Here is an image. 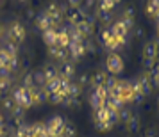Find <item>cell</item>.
Instances as JSON below:
<instances>
[{
	"mask_svg": "<svg viewBox=\"0 0 159 137\" xmlns=\"http://www.w3.org/2000/svg\"><path fill=\"white\" fill-rule=\"evenodd\" d=\"M65 123H66V121L63 119V116H52L50 119L45 123L48 137H59V135H63V128H65Z\"/></svg>",
	"mask_w": 159,
	"mask_h": 137,
	"instance_id": "obj_1",
	"label": "cell"
},
{
	"mask_svg": "<svg viewBox=\"0 0 159 137\" xmlns=\"http://www.w3.org/2000/svg\"><path fill=\"white\" fill-rule=\"evenodd\" d=\"M106 68H107L109 75H120L123 71V59L118 55V54H109L107 59H106Z\"/></svg>",
	"mask_w": 159,
	"mask_h": 137,
	"instance_id": "obj_2",
	"label": "cell"
},
{
	"mask_svg": "<svg viewBox=\"0 0 159 137\" xmlns=\"http://www.w3.org/2000/svg\"><path fill=\"white\" fill-rule=\"evenodd\" d=\"M7 37H9V41H13V43H23V39H25V27L18 22L11 23V27L7 30Z\"/></svg>",
	"mask_w": 159,
	"mask_h": 137,
	"instance_id": "obj_3",
	"label": "cell"
},
{
	"mask_svg": "<svg viewBox=\"0 0 159 137\" xmlns=\"http://www.w3.org/2000/svg\"><path fill=\"white\" fill-rule=\"evenodd\" d=\"M138 86H139V93H141V96H148V94L152 93V80H150V73L145 71L143 75H139L136 79Z\"/></svg>",
	"mask_w": 159,
	"mask_h": 137,
	"instance_id": "obj_4",
	"label": "cell"
},
{
	"mask_svg": "<svg viewBox=\"0 0 159 137\" xmlns=\"http://www.w3.org/2000/svg\"><path fill=\"white\" fill-rule=\"evenodd\" d=\"M48 55L52 59H57L59 62H65L70 59V54H68V48H63V46H57V45H54V46H48Z\"/></svg>",
	"mask_w": 159,
	"mask_h": 137,
	"instance_id": "obj_5",
	"label": "cell"
},
{
	"mask_svg": "<svg viewBox=\"0 0 159 137\" xmlns=\"http://www.w3.org/2000/svg\"><path fill=\"white\" fill-rule=\"evenodd\" d=\"M57 71H59V77L61 79H66V80L72 82L73 75H75V66L70 61H65V62H61V66L57 68Z\"/></svg>",
	"mask_w": 159,
	"mask_h": 137,
	"instance_id": "obj_6",
	"label": "cell"
},
{
	"mask_svg": "<svg viewBox=\"0 0 159 137\" xmlns=\"http://www.w3.org/2000/svg\"><path fill=\"white\" fill-rule=\"evenodd\" d=\"M66 15H68V22H70V25H77V23H80L82 20H84L86 11H84L82 7H70Z\"/></svg>",
	"mask_w": 159,
	"mask_h": 137,
	"instance_id": "obj_7",
	"label": "cell"
},
{
	"mask_svg": "<svg viewBox=\"0 0 159 137\" xmlns=\"http://www.w3.org/2000/svg\"><path fill=\"white\" fill-rule=\"evenodd\" d=\"M36 27L41 30V32H43V30H48V29H54V27H52L50 16L47 15L45 11H41V13H38L36 15Z\"/></svg>",
	"mask_w": 159,
	"mask_h": 137,
	"instance_id": "obj_8",
	"label": "cell"
},
{
	"mask_svg": "<svg viewBox=\"0 0 159 137\" xmlns=\"http://www.w3.org/2000/svg\"><path fill=\"white\" fill-rule=\"evenodd\" d=\"M29 93H30V98H32V103L34 105H41L43 101H47V93H45L43 87L34 86L29 89Z\"/></svg>",
	"mask_w": 159,
	"mask_h": 137,
	"instance_id": "obj_9",
	"label": "cell"
},
{
	"mask_svg": "<svg viewBox=\"0 0 159 137\" xmlns=\"http://www.w3.org/2000/svg\"><path fill=\"white\" fill-rule=\"evenodd\" d=\"M109 30H111L113 37H122V39H127V36H129V30L123 27L122 20H116V22L109 27Z\"/></svg>",
	"mask_w": 159,
	"mask_h": 137,
	"instance_id": "obj_10",
	"label": "cell"
},
{
	"mask_svg": "<svg viewBox=\"0 0 159 137\" xmlns=\"http://www.w3.org/2000/svg\"><path fill=\"white\" fill-rule=\"evenodd\" d=\"M68 54H70L73 59H80L86 54V48H84L82 43H72V41H70V45H68Z\"/></svg>",
	"mask_w": 159,
	"mask_h": 137,
	"instance_id": "obj_11",
	"label": "cell"
},
{
	"mask_svg": "<svg viewBox=\"0 0 159 137\" xmlns=\"http://www.w3.org/2000/svg\"><path fill=\"white\" fill-rule=\"evenodd\" d=\"M43 41H45L47 46H54V45H57V29L43 30Z\"/></svg>",
	"mask_w": 159,
	"mask_h": 137,
	"instance_id": "obj_12",
	"label": "cell"
},
{
	"mask_svg": "<svg viewBox=\"0 0 159 137\" xmlns=\"http://www.w3.org/2000/svg\"><path fill=\"white\" fill-rule=\"evenodd\" d=\"M45 93L50 94V93H59V89H61V77H56V79L48 80L47 84L43 86Z\"/></svg>",
	"mask_w": 159,
	"mask_h": 137,
	"instance_id": "obj_13",
	"label": "cell"
},
{
	"mask_svg": "<svg viewBox=\"0 0 159 137\" xmlns=\"http://www.w3.org/2000/svg\"><path fill=\"white\" fill-rule=\"evenodd\" d=\"M68 45H70V36H68V30H66V27H61V29H57V46L68 48Z\"/></svg>",
	"mask_w": 159,
	"mask_h": 137,
	"instance_id": "obj_14",
	"label": "cell"
},
{
	"mask_svg": "<svg viewBox=\"0 0 159 137\" xmlns=\"http://www.w3.org/2000/svg\"><path fill=\"white\" fill-rule=\"evenodd\" d=\"M106 77H107V73H106V71H97V73H93L89 86H93V89H95V87H104V84H106Z\"/></svg>",
	"mask_w": 159,
	"mask_h": 137,
	"instance_id": "obj_15",
	"label": "cell"
},
{
	"mask_svg": "<svg viewBox=\"0 0 159 137\" xmlns=\"http://www.w3.org/2000/svg\"><path fill=\"white\" fill-rule=\"evenodd\" d=\"M75 29L79 30L80 36L84 37V39H86V37H89L91 34H93V27H91V25H88V23L84 22V20H82L80 23H77V25H75Z\"/></svg>",
	"mask_w": 159,
	"mask_h": 137,
	"instance_id": "obj_16",
	"label": "cell"
},
{
	"mask_svg": "<svg viewBox=\"0 0 159 137\" xmlns=\"http://www.w3.org/2000/svg\"><path fill=\"white\" fill-rule=\"evenodd\" d=\"M95 18H97V22L104 23V25L113 23V15H111V13H107V11H100V9H97V15H95Z\"/></svg>",
	"mask_w": 159,
	"mask_h": 137,
	"instance_id": "obj_17",
	"label": "cell"
},
{
	"mask_svg": "<svg viewBox=\"0 0 159 137\" xmlns=\"http://www.w3.org/2000/svg\"><path fill=\"white\" fill-rule=\"evenodd\" d=\"M89 105H91V109H93V110H98L100 107H104V105H106V101L102 100V98L95 93V91H91V94H89Z\"/></svg>",
	"mask_w": 159,
	"mask_h": 137,
	"instance_id": "obj_18",
	"label": "cell"
},
{
	"mask_svg": "<svg viewBox=\"0 0 159 137\" xmlns=\"http://www.w3.org/2000/svg\"><path fill=\"white\" fill-rule=\"evenodd\" d=\"M43 73H45V79H47V82L52 79H56V77H59V71H57V66L54 64H47L43 68Z\"/></svg>",
	"mask_w": 159,
	"mask_h": 137,
	"instance_id": "obj_19",
	"label": "cell"
},
{
	"mask_svg": "<svg viewBox=\"0 0 159 137\" xmlns=\"http://www.w3.org/2000/svg\"><path fill=\"white\" fill-rule=\"evenodd\" d=\"M95 121H100V123H106L109 119V109L104 105V107H100L98 110H95Z\"/></svg>",
	"mask_w": 159,
	"mask_h": 137,
	"instance_id": "obj_20",
	"label": "cell"
},
{
	"mask_svg": "<svg viewBox=\"0 0 159 137\" xmlns=\"http://www.w3.org/2000/svg\"><path fill=\"white\" fill-rule=\"evenodd\" d=\"M32 80H34V86L38 87H43L47 84V79H45V73L43 70H36V71L32 73Z\"/></svg>",
	"mask_w": 159,
	"mask_h": 137,
	"instance_id": "obj_21",
	"label": "cell"
},
{
	"mask_svg": "<svg viewBox=\"0 0 159 137\" xmlns=\"http://www.w3.org/2000/svg\"><path fill=\"white\" fill-rule=\"evenodd\" d=\"M116 116H118V123H120V121H122V123H127V121L130 119L132 112H130V109H129V107H125V105H123V107L120 109L118 112H116Z\"/></svg>",
	"mask_w": 159,
	"mask_h": 137,
	"instance_id": "obj_22",
	"label": "cell"
},
{
	"mask_svg": "<svg viewBox=\"0 0 159 137\" xmlns=\"http://www.w3.org/2000/svg\"><path fill=\"white\" fill-rule=\"evenodd\" d=\"M80 93H82V87H80L77 82H70V87H68V96H70V98H79Z\"/></svg>",
	"mask_w": 159,
	"mask_h": 137,
	"instance_id": "obj_23",
	"label": "cell"
},
{
	"mask_svg": "<svg viewBox=\"0 0 159 137\" xmlns=\"http://www.w3.org/2000/svg\"><path fill=\"white\" fill-rule=\"evenodd\" d=\"M2 50L6 52L7 55H11V57H16V55H18V45L13 43V41H7V43L4 45V48H2Z\"/></svg>",
	"mask_w": 159,
	"mask_h": 137,
	"instance_id": "obj_24",
	"label": "cell"
},
{
	"mask_svg": "<svg viewBox=\"0 0 159 137\" xmlns=\"http://www.w3.org/2000/svg\"><path fill=\"white\" fill-rule=\"evenodd\" d=\"M11 87H13V80H11V77H7V79H0V94L9 93Z\"/></svg>",
	"mask_w": 159,
	"mask_h": 137,
	"instance_id": "obj_25",
	"label": "cell"
},
{
	"mask_svg": "<svg viewBox=\"0 0 159 137\" xmlns=\"http://www.w3.org/2000/svg\"><path fill=\"white\" fill-rule=\"evenodd\" d=\"M47 101H50L54 105H63V101H65V96L59 93H50L47 94Z\"/></svg>",
	"mask_w": 159,
	"mask_h": 137,
	"instance_id": "obj_26",
	"label": "cell"
},
{
	"mask_svg": "<svg viewBox=\"0 0 159 137\" xmlns=\"http://www.w3.org/2000/svg\"><path fill=\"white\" fill-rule=\"evenodd\" d=\"M125 125H127V130H129V132H136V130L139 128V118H138L136 114H132L130 119L125 123Z\"/></svg>",
	"mask_w": 159,
	"mask_h": 137,
	"instance_id": "obj_27",
	"label": "cell"
},
{
	"mask_svg": "<svg viewBox=\"0 0 159 137\" xmlns=\"http://www.w3.org/2000/svg\"><path fill=\"white\" fill-rule=\"evenodd\" d=\"M45 13H47V15L50 16V18H52V16H56V15H63V13H61V7H59L57 4H54V2H50V4L47 6Z\"/></svg>",
	"mask_w": 159,
	"mask_h": 137,
	"instance_id": "obj_28",
	"label": "cell"
},
{
	"mask_svg": "<svg viewBox=\"0 0 159 137\" xmlns=\"http://www.w3.org/2000/svg\"><path fill=\"white\" fill-rule=\"evenodd\" d=\"M145 59H156V45L154 43H147L145 45Z\"/></svg>",
	"mask_w": 159,
	"mask_h": 137,
	"instance_id": "obj_29",
	"label": "cell"
},
{
	"mask_svg": "<svg viewBox=\"0 0 159 137\" xmlns=\"http://www.w3.org/2000/svg\"><path fill=\"white\" fill-rule=\"evenodd\" d=\"M77 135V128L73 126L72 123H65V128H63V137H75Z\"/></svg>",
	"mask_w": 159,
	"mask_h": 137,
	"instance_id": "obj_30",
	"label": "cell"
},
{
	"mask_svg": "<svg viewBox=\"0 0 159 137\" xmlns=\"http://www.w3.org/2000/svg\"><path fill=\"white\" fill-rule=\"evenodd\" d=\"M63 105L68 107V109H79L80 107V101H79V98H70V96H66L65 101H63Z\"/></svg>",
	"mask_w": 159,
	"mask_h": 137,
	"instance_id": "obj_31",
	"label": "cell"
},
{
	"mask_svg": "<svg viewBox=\"0 0 159 137\" xmlns=\"http://www.w3.org/2000/svg\"><path fill=\"white\" fill-rule=\"evenodd\" d=\"M113 7H115V4H113V0H100V4H98V7L100 11H107V13H111L113 11Z\"/></svg>",
	"mask_w": 159,
	"mask_h": 137,
	"instance_id": "obj_32",
	"label": "cell"
},
{
	"mask_svg": "<svg viewBox=\"0 0 159 137\" xmlns=\"http://www.w3.org/2000/svg\"><path fill=\"white\" fill-rule=\"evenodd\" d=\"M15 105H16V103L13 101V98H4V100H2V107H4L6 112H13Z\"/></svg>",
	"mask_w": 159,
	"mask_h": 137,
	"instance_id": "obj_33",
	"label": "cell"
},
{
	"mask_svg": "<svg viewBox=\"0 0 159 137\" xmlns=\"http://www.w3.org/2000/svg\"><path fill=\"white\" fill-rule=\"evenodd\" d=\"M7 68H9V71H11V73H13V71H18V68H20V59H18V55L9 59Z\"/></svg>",
	"mask_w": 159,
	"mask_h": 137,
	"instance_id": "obj_34",
	"label": "cell"
},
{
	"mask_svg": "<svg viewBox=\"0 0 159 137\" xmlns=\"http://www.w3.org/2000/svg\"><path fill=\"white\" fill-rule=\"evenodd\" d=\"M89 82H91V77H89L88 73H80V75H79V80H77V84H79L80 87L89 86Z\"/></svg>",
	"mask_w": 159,
	"mask_h": 137,
	"instance_id": "obj_35",
	"label": "cell"
},
{
	"mask_svg": "<svg viewBox=\"0 0 159 137\" xmlns=\"http://www.w3.org/2000/svg\"><path fill=\"white\" fill-rule=\"evenodd\" d=\"M13 118L15 119H23V114H25V109L23 107H20V105H15V109H13Z\"/></svg>",
	"mask_w": 159,
	"mask_h": 137,
	"instance_id": "obj_36",
	"label": "cell"
},
{
	"mask_svg": "<svg viewBox=\"0 0 159 137\" xmlns=\"http://www.w3.org/2000/svg\"><path fill=\"white\" fill-rule=\"evenodd\" d=\"M25 89H30V87H34V80H32V73H27L25 77H23V86Z\"/></svg>",
	"mask_w": 159,
	"mask_h": 137,
	"instance_id": "obj_37",
	"label": "cell"
},
{
	"mask_svg": "<svg viewBox=\"0 0 159 137\" xmlns=\"http://www.w3.org/2000/svg\"><path fill=\"white\" fill-rule=\"evenodd\" d=\"M95 126H97V130H98V132H109V130L113 128V126H111V125H109L107 121H106V123L95 121Z\"/></svg>",
	"mask_w": 159,
	"mask_h": 137,
	"instance_id": "obj_38",
	"label": "cell"
},
{
	"mask_svg": "<svg viewBox=\"0 0 159 137\" xmlns=\"http://www.w3.org/2000/svg\"><path fill=\"white\" fill-rule=\"evenodd\" d=\"M111 37H113V34H111L109 27H107V29L102 30V34H100V41H102V45H106V43L109 41V39H111Z\"/></svg>",
	"mask_w": 159,
	"mask_h": 137,
	"instance_id": "obj_39",
	"label": "cell"
},
{
	"mask_svg": "<svg viewBox=\"0 0 159 137\" xmlns=\"http://www.w3.org/2000/svg\"><path fill=\"white\" fill-rule=\"evenodd\" d=\"M134 16H136V9L132 7V6H129V7L123 11V16H122V18H129V20H134Z\"/></svg>",
	"mask_w": 159,
	"mask_h": 137,
	"instance_id": "obj_40",
	"label": "cell"
},
{
	"mask_svg": "<svg viewBox=\"0 0 159 137\" xmlns=\"http://www.w3.org/2000/svg\"><path fill=\"white\" fill-rule=\"evenodd\" d=\"M84 48H86V54L88 52H89V54H95V52H97V46H95V43L93 41H89V39H84Z\"/></svg>",
	"mask_w": 159,
	"mask_h": 137,
	"instance_id": "obj_41",
	"label": "cell"
},
{
	"mask_svg": "<svg viewBox=\"0 0 159 137\" xmlns=\"http://www.w3.org/2000/svg\"><path fill=\"white\" fill-rule=\"evenodd\" d=\"M9 59H11V55H7L6 52L0 48V66H7L9 64Z\"/></svg>",
	"mask_w": 159,
	"mask_h": 137,
	"instance_id": "obj_42",
	"label": "cell"
},
{
	"mask_svg": "<svg viewBox=\"0 0 159 137\" xmlns=\"http://www.w3.org/2000/svg\"><path fill=\"white\" fill-rule=\"evenodd\" d=\"M147 15H148V16H156V15H157V7H156L152 2L147 4Z\"/></svg>",
	"mask_w": 159,
	"mask_h": 137,
	"instance_id": "obj_43",
	"label": "cell"
},
{
	"mask_svg": "<svg viewBox=\"0 0 159 137\" xmlns=\"http://www.w3.org/2000/svg\"><path fill=\"white\" fill-rule=\"evenodd\" d=\"M84 22H86L88 25L95 27V23H97V18H95V15H89V13H86V15H84Z\"/></svg>",
	"mask_w": 159,
	"mask_h": 137,
	"instance_id": "obj_44",
	"label": "cell"
},
{
	"mask_svg": "<svg viewBox=\"0 0 159 137\" xmlns=\"http://www.w3.org/2000/svg\"><path fill=\"white\" fill-rule=\"evenodd\" d=\"M95 6H97V0H86V2H84V7H82V9L88 13V11H91Z\"/></svg>",
	"mask_w": 159,
	"mask_h": 137,
	"instance_id": "obj_45",
	"label": "cell"
},
{
	"mask_svg": "<svg viewBox=\"0 0 159 137\" xmlns=\"http://www.w3.org/2000/svg\"><path fill=\"white\" fill-rule=\"evenodd\" d=\"M11 77V71H9L7 66H0V79H7Z\"/></svg>",
	"mask_w": 159,
	"mask_h": 137,
	"instance_id": "obj_46",
	"label": "cell"
},
{
	"mask_svg": "<svg viewBox=\"0 0 159 137\" xmlns=\"http://www.w3.org/2000/svg\"><path fill=\"white\" fill-rule=\"evenodd\" d=\"M143 36H145L143 29H139V27H136V29H134V37H136L138 41H141V39H143Z\"/></svg>",
	"mask_w": 159,
	"mask_h": 137,
	"instance_id": "obj_47",
	"label": "cell"
},
{
	"mask_svg": "<svg viewBox=\"0 0 159 137\" xmlns=\"http://www.w3.org/2000/svg\"><path fill=\"white\" fill-rule=\"evenodd\" d=\"M80 4H82V0H68L70 7H80Z\"/></svg>",
	"mask_w": 159,
	"mask_h": 137,
	"instance_id": "obj_48",
	"label": "cell"
},
{
	"mask_svg": "<svg viewBox=\"0 0 159 137\" xmlns=\"http://www.w3.org/2000/svg\"><path fill=\"white\" fill-rule=\"evenodd\" d=\"M25 15L29 16V18H36V11H34V9H27V11H25Z\"/></svg>",
	"mask_w": 159,
	"mask_h": 137,
	"instance_id": "obj_49",
	"label": "cell"
},
{
	"mask_svg": "<svg viewBox=\"0 0 159 137\" xmlns=\"http://www.w3.org/2000/svg\"><path fill=\"white\" fill-rule=\"evenodd\" d=\"M156 61H159V37H157V41H156Z\"/></svg>",
	"mask_w": 159,
	"mask_h": 137,
	"instance_id": "obj_50",
	"label": "cell"
},
{
	"mask_svg": "<svg viewBox=\"0 0 159 137\" xmlns=\"http://www.w3.org/2000/svg\"><path fill=\"white\" fill-rule=\"evenodd\" d=\"M0 126H4V116L0 114Z\"/></svg>",
	"mask_w": 159,
	"mask_h": 137,
	"instance_id": "obj_51",
	"label": "cell"
},
{
	"mask_svg": "<svg viewBox=\"0 0 159 137\" xmlns=\"http://www.w3.org/2000/svg\"><path fill=\"white\" fill-rule=\"evenodd\" d=\"M2 34H4V27L0 25V37H2Z\"/></svg>",
	"mask_w": 159,
	"mask_h": 137,
	"instance_id": "obj_52",
	"label": "cell"
},
{
	"mask_svg": "<svg viewBox=\"0 0 159 137\" xmlns=\"http://www.w3.org/2000/svg\"><path fill=\"white\" fill-rule=\"evenodd\" d=\"M18 2H20V4H27V2H29V0H18Z\"/></svg>",
	"mask_w": 159,
	"mask_h": 137,
	"instance_id": "obj_53",
	"label": "cell"
},
{
	"mask_svg": "<svg viewBox=\"0 0 159 137\" xmlns=\"http://www.w3.org/2000/svg\"><path fill=\"white\" fill-rule=\"evenodd\" d=\"M120 2H122V0H113V4H115V6H116V4H120Z\"/></svg>",
	"mask_w": 159,
	"mask_h": 137,
	"instance_id": "obj_54",
	"label": "cell"
},
{
	"mask_svg": "<svg viewBox=\"0 0 159 137\" xmlns=\"http://www.w3.org/2000/svg\"><path fill=\"white\" fill-rule=\"evenodd\" d=\"M147 137H154V135H152V134H148V135H147Z\"/></svg>",
	"mask_w": 159,
	"mask_h": 137,
	"instance_id": "obj_55",
	"label": "cell"
},
{
	"mask_svg": "<svg viewBox=\"0 0 159 137\" xmlns=\"http://www.w3.org/2000/svg\"><path fill=\"white\" fill-rule=\"evenodd\" d=\"M157 107H159V98H157Z\"/></svg>",
	"mask_w": 159,
	"mask_h": 137,
	"instance_id": "obj_56",
	"label": "cell"
},
{
	"mask_svg": "<svg viewBox=\"0 0 159 137\" xmlns=\"http://www.w3.org/2000/svg\"><path fill=\"white\" fill-rule=\"evenodd\" d=\"M59 137H63V135H59Z\"/></svg>",
	"mask_w": 159,
	"mask_h": 137,
	"instance_id": "obj_57",
	"label": "cell"
},
{
	"mask_svg": "<svg viewBox=\"0 0 159 137\" xmlns=\"http://www.w3.org/2000/svg\"><path fill=\"white\" fill-rule=\"evenodd\" d=\"M0 96H2V94H0Z\"/></svg>",
	"mask_w": 159,
	"mask_h": 137,
	"instance_id": "obj_58",
	"label": "cell"
}]
</instances>
